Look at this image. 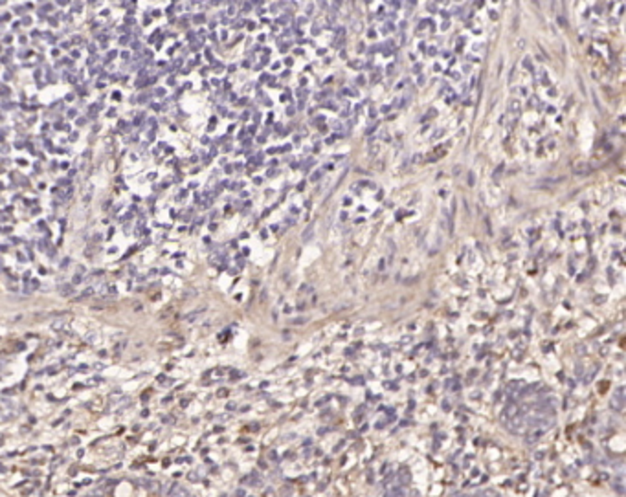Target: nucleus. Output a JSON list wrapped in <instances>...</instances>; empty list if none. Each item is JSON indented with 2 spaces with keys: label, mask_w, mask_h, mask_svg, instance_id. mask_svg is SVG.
Here are the masks:
<instances>
[{
  "label": "nucleus",
  "mask_w": 626,
  "mask_h": 497,
  "mask_svg": "<svg viewBox=\"0 0 626 497\" xmlns=\"http://www.w3.org/2000/svg\"><path fill=\"white\" fill-rule=\"evenodd\" d=\"M591 173H593V167L589 166L586 160H582V162H579V164H575L573 174H577V176H589Z\"/></svg>",
  "instance_id": "1"
},
{
  "label": "nucleus",
  "mask_w": 626,
  "mask_h": 497,
  "mask_svg": "<svg viewBox=\"0 0 626 497\" xmlns=\"http://www.w3.org/2000/svg\"><path fill=\"white\" fill-rule=\"evenodd\" d=\"M509 428L518 433V431H521V428H525V420H523L521 416H520V418H514V420L509 424Z\"/></svg>",
  "instance_id": "2"
},
{
  "label": "nucleus",
  "mask_w": 626,
  "mask_h": 497,
  "mask_svg": "<svg viewBox=\"0 0 626 497\" xmlns=\"http://www.w3.org/2000/svg\"><path fill=\"white\" fill-rule=\"evenodd\" d=\"M520 101L518 99H513V101H509V112H513V114H520Z\"/></svg>",
  "instance_id": "3"
},
{
  "label": "nucleus",
  "mask_w": 626,
  "mask_h": 497,
  "mask_svg": "<svg viewBox=\"0 0 626 497\" xmlns=\"http://www.w3.org/2000/svg\"><path fill=\"white\" fill-rule=\"evenodd\" d=\"M312 235H314V226H312V224H310V226H309V228H307V229H305V233H303V235H302V239H303V242H307V241H310V239H312Z\"/></svg>",
  "instance_id": "4"
},
{
  "label": "nucleus",
  "mask_w": 626,
  "mask_h": 497,
  "mask_svg": "<svg viewBox=\"0 0 626 497\" xmlns=\"http://www.w3.org/2000/svg\"><path fill=\"white\" fill-rule=\"evenodd\" d=\"M101 406H103V400L101 398H96L94 402L90 404V407H92V411H101Z\"/></svg>",
  "instance_id": "5"
},
{
  "label": "nucleus",
  "mask_w": 626,
  "mask_h": 497,
  "mask_svg": "<svg viewBox=\"0 0 626 497\" xmlns=\"http://www.w3.org/2000/svg\"><path fill=\"white\" fill-rule=\"evenodd\" d=\"M516 413V407L514 406H511V407H507V411H505V414H509V416H513V414Z\"/></svg>",
  "instance_id": "6"
},
{
  "label": "nucleus",
  "mask_w": 626,
  "mask_h": 497,
  "mask_svg": "<svg viewBox=\"0 0 626 497\" xmlns=\"http://www.w3.org/2000/svg\"><path fill=\"white\" fill-rule=\"evenodd\" d=\"M468 184L474 186V173H468Z\"/></svg>",
  "instance_id": "7"
},
{
  "label": "nucleus",
  "mask_w": 626,
  "mask_h": 497,
  "mask_svg": "<svg viewBox=\"0 0 626 497\" xmlns=\"http://www.w3.org/2000/svg\"><path fill=\"white\" fill-rule=\"evenodd\" d=\"M501 171H503V166H499V167H498V171H496V174H494V176H496V178H498V176H499V173H501Z\"/></svg>",
  "instance_id": "8"
},
{
  "label": "nucleus",
  "mask_w": 626,
  "mask_h": 497,
  "mask_svg": "<svg viewBox=\"0 0 626 497\" xmlns=\"http://www.w3.org/2000/svg\"><path fill=\"white\" fill-rule=\"evenodd\" d=\"M461 497H470V496H461Z\"/></svg>",
  "instance_id": "9"
}]
</instances>
